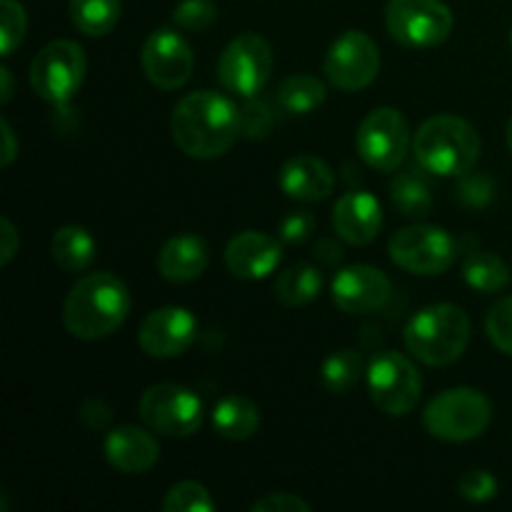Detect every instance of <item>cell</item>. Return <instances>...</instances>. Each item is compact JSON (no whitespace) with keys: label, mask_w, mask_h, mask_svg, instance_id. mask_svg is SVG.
Segmentation results:
<instances>
[{"label":"cell","mask_w":512,"mask_h":512,"mask_svg":"<svg viewBox=\"0 0 512 512\" xmlns=\"http://www.w3.org/2000/svg\"><path fill=\"white\" fill-rule=\"evenodd\" d=\"M175 145L188 158L213 160L228 153L243 135L240 108L223 93L195 90L178 100L170 115Z\"/></svg>","instance_id":"cell-1"},{"label":"cell","mask_w":512,"mask_h":512,"mask_svg":"<svg viewBox=\"0 0 512 512\" xmlns=\"http://www.w3.org/2000/svg\"><path fill=\"white\" fill-rule=\"evenodd\" d=\"M130 293L108 270L90 273L73 285L63 305V325L78 340H103L125 323Z\"/></svg>","instance_id":"cell-2"},{"label":"cell","mask_w":512,"mask_h":512,"mask_svg":"<svg viewBox=\"0 0 512 512\" xmlns=\"http://www.w3.org/2000/svg\"><path fill=\"white\" fill-rule=\"evenodd\" d=\"M480 135L458 115H435L413 135V153L425 173L460 178L470 173L480 158Z\"/></svg>","instance_id":"cell-3"},{"label":"cell","mask_w":512,"mask_h":512,"mask_svg":"<svg viewBox=\"0 0 512 512\" xmlns=\"http://www.w3.org/2000/svg\"><path fill=\"white\" fill-rule=\"evenodd\" d=\"M470 333L473 325L463 308L453 303H438L428 305L410 318L403 340L413 358L438 368V365L455 363L465 353Z\"/></svg>","instance_id":"cell-4"},{"label":"cell","mask_w":512,"mask_h":512,"mask_svg":"<svg viewBox=\"0 0 512 512\" xmlns=\"http://www.w3.org/2000/svg\"><path fill=\"white\" fill-rule=\"evenodd\" d=\"M493 420V403L475 388H450L435 395L423 410V425L443 443L480 438Z\"/></svg>","instance_id":"cell-5"},{"label":"cell","mask_w":512,"mask_h":512,"mask_svg":"<svg viewBox=\"0 0 512 512\" xmlns=\"http://www.w3.org/2000/svg\"><path fill=\"white\" fill-rule=\"evenodd\" d=\"M85 50L73 40H53L30 63V85L43 100L65 105L78 95L85 80Z\"/></svg>","instance_id":"cell-6"},{"label":"cell","mask_w":512,"mask_h":512,"mask_svg":"<svg viewBox=\"0 0 512 512\" xmlns=\"http://www.w3.org/2000/svg\"><path fill=\"white\" fill-rule=\"evenodd\" d=\"M138 410L145 428L165 438H190L198 433L205 418L203 400L190 388L175 383H160L145 390Z\"/></svg>","instance_id":"cell-7"},{"label":"cell","mask_w":512,"mask_h":512,"mask_svg":"<svg viewBox=\"0 0 512 512\" xmlns=\"http://www.w3.org/2000/svg\"><path fill=\"white\" fill-rule=\"evenodd\" d=\"M365 380H368V393L373 403L393 418L413 413L423 393V378L418 368L395 350L373 355Z\"/></svg>","instance_id":"cell-8"},{"label":"cell","mask_w":512,"mask_h":512,"mask_svg":"<svg viewBox=\"0 0 512 512\" xmlns=\"http://www.w3.org/2000/svg\"><path fill=\"white\" fill-rule=\"evenodd\" d=\"M390 260L413 275H440L458 260V243L453 235L435 225H408L388 243Z\"/></svg>","instance_id":"cell-9"},{"label":"cell","mask_w":512,"mask_h":512,"mask_svg":"<svg viewBox=\"0 0 512 512\" xmlns=\"http://www.w3.org/2000/svg\"><path fill=\"white\" fill-rule=\"evenodd\" d=\"M385 25L405 48H435L453 33V13L443 0H390Z\"/></svg>","instance_id":"cell-10"},{"label":"cell","mask_w":512,"mask_h":512,"mask_svg":"<svg viewBox=\"0 0 512 512\" xmlns=\"http://www.w3.org/2000/svg\"><path fill=\"white\" fill-rule=\"evenodd\" d=\"M413 145L408 120L395 108H375L360 123L355 135V148L363 163L380 173H393L408 158Z\"/></svg>","instance_id":"cell-11"},{"label":"cell","mask_w":512,"mask_h":512,"mask_svg":"<svg viewBox=\"0 0 512 512\" xmlns=\"http://www.w3.org/2000/svg\"><path fill=\"white\" fill-rule=\"evenodd\" d=\"M273 73V48L258 33H240L218 60V80L228 93L255 98Z\"/></svg>","instance_id":"cell-12"},{"label":"cell","mask_w":512,"mask_h":512,"mask_svg":"<svg viewBox=\"0 0 512 512\" xmlns=\"http://www.w3.org/2000/svg\"><path fill=\"white\" fill-rule=\"evenodd\" d=\"M323 73L330 80V85L343 90V93L368 88L380 73L378 45L363 30H348L330 45Z\"/></svg>","instance_id":"cell-13"},{"label":"cell","mask_w":512,"mask_h":512,"mask_svg":"<svg viewBox=\"0 0 512 512\" xmlns=\"http://www.w3.org/2000/svg\"><path fill=\"white\" fill-rule=\"evenodd\" d=\"M145 75L160 90H178L190 80L195 68L188 40L173 28H158L148 35L140 53Z\"/></svg>","instance_id":"cell-14"},{"label":"cell","mask_w":512,"mask_h":512,"mask_svg":"<svg viewBox=\"0 0 512 512\" xmlns=\"http://www.w3.org/2000/svg\"><path fill=\"white\" fill-rule=\"evenodd\" d=\"M333 303L348 315H368L385 308L393 295V283L373 265H348L333 278Z\"/></svg>","instance_id":"cell-15"},{"label":"cell","mask_w":512,"mask_h":512,"mask_svg":"<svg viewBox=\"0 0 512 512\" xmlns=\"http://www.w3.org/2000/svg\"><path fill=\"white\" fill-rule=\"evenodd\" d=\"M198 338V320L185 308H158L145 315L138 343L150 358H178Z\"/></svg>","instance_id":"cell-16"},{"label":"cell","mask_w":512,"mask_h":512,"mask_svg":"<svg viewBox=\"0 0 512 512\" xmlns=\"http://www.w3.org/2000/svg\"><path fill=\"white\" fill-rule=\"evenodd\" d=\"M283 260V245L280 238L258 230H245L235 235L225 248V265L230 273L240 280H263Z\"/></svg>","instance_id":"cell-17"},{"label":"cell","mask_w":512,"mask_h":512,"mask_svg":"<svg viewBox=\"0 0 512 512\" xmlns=\"http://www.w3.org/2000/svg\"><path fill=\"white\" fill-rule=\"evenodd\" d=\"M383 228V208L368 190H350L335 203L333 230L350 245H368Z\"/></svg>","instance_id":"cell-18"},{"label":"cell","mask_w":512,"mask_h":512,"mask_svg":"<svg viewBox=\"0 0 512 512\" xmlns=\"http://www.w3.org/2000/svg\"><path fill=\"white\" fill-rule=\"evenodd\" d=\"M148 430L140 428V425H118V428L110 430L103 443L105 460L120 473H148L160 458L158 440Z\"/></svg>","instance_id":"cell-19"},{"label":"cell","mask_w":512,"mask_h":512,"mask_svg":"<svg viewBox=\"0 0 512 512\" xmlns=\"http://www.w3.org/2000/svg\"><path fill=\"white\" fill-rule=\"evenodd\" d=\"M278 185L288 198L298 203H320L335 190V173L325 160L315 155H295L280 168Z\"/></svg>","instance_id":"cell-20"},{"label":"cell","mask_w":512,"mask_h":512,"mask_svg":"<svg viewBox=\"0 0 512 512\" xmlns=\"http://www.w3.org/2000/svg\"><path fill=\"white\" fill-rule=\"evenodd\" d=\"M210 263L208 243L198 235H175L160 248L158 273L170 283H190L205 273Z\"/></svg>","instance_id":"cell-21"},{"label":"cell","mask_w":512,"mask_h":512,"mask_svg":"<svg viewBox=\"0 0 512 512\" xmlns=\"http://www.w3.org/2000/svg\"><path fill=\"white\" fill-rule=\"evenodd\" d=\"M213 428L225 440H248L260 428V410L245 395H225L213 410Z\"/></svg>","instance_id":"cell-22"},{"label":"cell","mask_w":512,"mask_h":512,"mask_svg":"<svg viewBox=\"0 0 512 512\" xmlns=\"http://www.w3.org/2000/svg\"><path fill=\"white\" fill-rule=\"evenodd\" d=\"M50 250H53V260L60 268L68 270V273H83L95 263L98 243L80 225H65V228L55 230Z\"/></svg>","instance_id":"cell-23"},{"label":"cell","mask_w":512,"mask_h":512,"mask_svg":"<svg viewBox=\"0 0 512 512\" xmlns=\"http://www.w3.org/2000/svg\"><path fill=\"white\" fill-rule=\"evenodd\" d=\"M463 280L478 293H500L510 285V265L490 250H470L460 265Z\"/></svg>","instance_id":"cell-24"},{"label":"cell","mask_w":512,"mask_h":512,"mask_svg":"<svg viewBox=\"0 0 512 512\" xmlns=\"http://www.w3.org/2000/svg\"><path fill=\"white\" fill-rule=\"evenodd\" d=\"M420 170H403L400 175H395L393 185H390V195H393L395 208L410 220L428 218V215L433 213V188H430L428 178H425Z\"/></svg>","instance_id":"cell-25"},{"label":"cell","mask_w":512,"mask_h":512,"mask_svg":"<svg viewBox=\"0 0 512 512\" xmlns=\"http://www.w3.org/2000/svg\"><path fill=\"white\" fill-rule=\"evenodd\" d=\"M320 290H323V273L310 263L293 265L275 280V298L285 308H300V305L313 303Z\"/></svg>","instance_id":"cell-26"},{"label":"cell","mask_w":512,"mask_h":512,"mask_svg":"<svg viewBox=\"0 0 512 512\" xmlns=\"http://www.w3.org/2000/svg\"><path fill=\"white\" fill-rule=\"evenodd\" d=\"M328 98V88L320 78L308 73L290 75L280 83L275 100H278L280 110H285L288 115H308L315 108L325 103Z\"/></svg>","instance_id":"cell-27"},{"label":"cell","mask_w":512,"mask_h":512,"mask_svg":"<svg viewBox=\"0 0 512 512\" xmlns=\"http://www.w3.org/2000/svg\"><path fill=\"white\" fill-rule=\"evenodd\" d=\"M70 20L88 38L108 35L118 25L123 3L120 0H70Z\"/></svg>","instance_id":"cell-28"},{"label":"cell","mask_w":512,"mask_h":512,"mask_svg":"<svg viewBox=\"0 0 512 512\" xmlns=\"http://www.w3.org/2000/svg\"><path fill=\"white\" fill-rule=\"evenodd\" d=\"M360 378H363V355L353 348L335 350L320 365V383L328 393H348L360 383Z\"/></svg>","instance_id":"cell-29"},{"label":"cell","mask_w":512,"mask_h":512,"mask_svg":"<svg viewBox=\"0 0 512 512\" xmlns=\"http://www.w3.org/2000/svg\"><path fill=\"white\" fill-rule=\"evenodd\" d=\"M165 512H213L215 500L208 493V488L193 480L175 483L163 498Z\"/></svg>","instance_id":"cell-30"},{"label":"cell","mask_w":512,"mask_h":512,"mask_svg":"<svg viewBox=\"0 0 512 512\" xmlns=\"http://www.w3.org/2000/svg\"><path fill=\"white\" fill-rule=\"evenodd\" d=\"M28 30V15L18 0H0V55L15 53Z\"/></svg>","instance_id":"cell-31"},{"label":"cell","mask_w":512,"mask_h":512,"mask_svg":"<svg viewBox=\"0 0 512 512\" xmlns=\"http://www.w3.org/2000/svg\"><path fill=\"white\" fill-rule=\"evenodd\" d=\"M218 20V5L213 0H180L173 10V23L188 33H203Z\"/></svg>","instance_id":"cell-32"},{"label":"cell","mask_w":512,"mask_h":512,"mask_svg":"<svg viewBox=\"0 0 512 512\" xmlns=\"http://www.w3.org/2000/svg\"><path fill=\"white\" fill-rule=\"evenodd\" d=\"M485 333L500 353L512 358V295L490 308L488 318H485Z\"/></svg>","instance_id":"cell-33"},{"label":"cell","mask_w":512,"mask_h":512,"mask_svg":"<svg viewBox=\"0 0 512 512\" xmlns=\"http://www.w3.org/2000/svg\"><path fill=\"white\" fill-rule=\"evenodd\" d=\"M240 123H243V138L263 140L273 130V113H270L268 103L258 100V95L245 98V103L240 105Z\"/></svg>","instance_id":"cell-34"},{"label":"cell","mask_w":512,"mask_h":512,"mask_svg":"<svg viewBox=\"0 0 512 512\" xmlns=\"http://www.w3.org/2000/svg\"><path fill=\"white\" fill-rule=\"evenodd\" d=\"M455 490L468 503H488L498 495V480L488 470H468L458 478Z\"/></svg>","instance_id":"cell-35"},{"label":"cell","mask_w":512,"mask_h":512,"mask_svg":"<svg viewBox=\"0 0 512 512\" xmlns=\"http://www.w3.org/2000/svg\"><path fill=\"white\" fill-rule=\"evenodd\" d=\"M458 198L460 203L470 205V208H485L490 203V198H493V180L483 173L473 175V170L460 175Z\"/></svg>","instance_id":"cell-36"},{"label":"cell","mask_w":512,"mask_h":512,"mask_svg":"<svg viewBox=\"0 0 512 512\" xmlns=\"http://www.w3.org/2000/svg\"><path fill=\"white\" fill-rule=\"evenodd\" d=\"M280 240L288 245H300L315 233V215L310 210H295V213L285 215L283 223L278 228Z\"/></svg>","instance_id":"cell-37"},{"label":"cell","mask_w":512,"mask_h":512,"mask_svg":"<svg viewBox=\"0 0 512 512\" xmlns=\"http://www.w3.org/2000/svg\"><path fill=\"white\" fill-rule=\"evenodd\" d=\"M253 512H310V503L293 493H270L253 503Z\"/></svg>","instance_id":"cell-38"},{"label":"cell","mask_w":512,"mask_h":512,"mask_svg":"<svg viewBox=\"0 0 512 512\" xmlns=\"http://www.w3.org/2000/svg\"><path fill=\"white\" fill-rule=\"evenodd\" d=\"M20 248V235L8 218L0 220V265H8Z\"/></svg>","instance_id":"cell-39"},{"label":"cell","mask_w":512,"mask_h":512,"mask_svg":"<svg viewBox=\"0 0 512 512\" xmlns=\"http://www.w3.org/2000/svg\"><path fill=\"white\" fill-rule=\"evenodd\" d=\"M0 135H3V153H0V165L8 168L15 158H18V140H15L13 128L8 120H0Z\"/></svg>","instance_id":"cell-40"},{"label":"cell","mask_w":512,"mask_h":512,"mask_svg":"<svg viewBox=\"0 0 512 512\" xmlns=\"http://www.w3.org/2000/svg\"><path fill=\"white\" fill-rule=\"evenodd\" d=\"M315 255H318V258H323L325 263H338L340 258H343V250L338 248V245L333 243V240H328V238H323L318 243V248H315Z\"/></svg>","instance_id":"cell-41"},{"label":"cell","mask_w":512,"mask_h":512,"mask_svg":"<svg viewBox=\"0 0 512 512\" xmlns=\"http://www.w3.org/2000/svg\"><path fill=\"white\" fill-rule=\"evenodd\" d=\"M0 85H3L0 88V103H10V98H13V75L5 65L0 68Z\"/></svg>","instance_id":"cell-42"},{"label":"cell","mask_w":512,"mask_h":512,"mask_svg":"<svg viewBox=\"0 0 512 512\" xmlns=\"http://www.w3.org/2000/svg\"><path fill=\"white\" fill-rule=\"evenodd\" d=\"M505 140H508V148H510V153H512V118H510V123H508V130H505Z\"/></svg>","instance_id":"cell-43"},{"label":"cell","mask_w":512,"mask_h":512,"mask_svg":"<svg viewBox=\"0 0 512 512\" xmlns=\"http://www.w3.org/2000/svg\"><path fill=\"white\" fill-rule=\"evenodd\" d=\"M510 45H512V28H510Z\"/></svg>","instance_id":"cell-44"}]
</instances>
